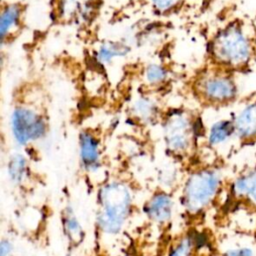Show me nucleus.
<instances>
[{
	"mask_svg": "<svg viewBox=\"0 0 256 256\" xmlns=\"http://www.w3.org/2000/svg\"><path fill=\"white\" fill-rule=\"evenodd\" d=\"M208 52L212 65L236 74L247 72L256 57L254 34L244 20L235 19L215 34Z\"/></svg>",
	"mask_w": 256,
	"mask_h": 256,
	"instance_id": "f257e3e1",
	"label": "nucleus"
},
{
	"mask_svg": "<svg viewBox=\"0 0 256 256\" xmlns=\"http://www.w3.org/2000/svg\"><path fill=\"white\" fill-rule=\"evenodd\" d=\"M96 225L107 236H116L124 229L133 207V192L122 180L105 182L97 192Z\"/></svg>",
	"mask_w": 256,
	"mask_h": 256,
	"instance_id": "f03ea898",
	"label": "nucleus"
},
{
	"mask_svg": "<svg viewBox=\"0 0 256 256\" xmlns=\"http://www.w3.org/2000/svg\"><path fill=\"white\" fill-rule=\"evenodd\" d=\"M223 172L216 166L201 167L191 172L186 178L181 204L189 215H199L219 200L226 187Z\"/></svg>",
	"mask_w": 256,
	"mask_h": 256,
	"instance_id": "7ed1b4c3",
	"label": "nucleus"
},
{
	"mask_svg": "<svg viewBox=\"0 0 256 256\" xmlns=\"http://www.w3.org/2000/svg\"><path fill=\"white\" fill-rule=\"evenodd\" d=\"M223 208L244 219L247 232L256 234V163L243 167L225 187Z\"/></svg>",
	"mask_w": 256,
	"mask_h": 256,
	"instance_id": "20e7f679",
	"label": "nucleus"
},
{
	"mask_svg": "<svg viewBox=\"0 0 256 256\" xmlns=\"http://www.w3.org/2000/svg\"><path fill=\"white\" fill-rule=\"evenodd\" d=\"M235 75L232 71L211 64L197 79L196 93L209 106H229L237 100L239 94Z\"/></svg>",
	"mask_w": 256,
	"mask_h": 256,
	"instance_id": "39448f33",
	"label": "nucleus"
},
{
	"mask_svg": "<svg viewBox=\"0 0 256 256\" xmlns=\"http://www.w3.org/2000/svg\"><path fill=\"white\" fill-rule=\"evenodd\" d=\"M197 122H193L189 116L181 111H176L167 117L164 134L167 148L176 155L187 153L193 146L197 135Z\"/></svg>",
	"mask_w": 256,
	"mask_h": 256,
	"instance_id": "423d86ee",
	"label": "nucleus"
},
{
	"mask_svg": "<svg viewBox=\"0 0 256 256\" xmlns=\"http://www.w3.org/2000/svg\"><path fill=\"white\" fill-rule=\"evenodd\" d=\"M12 134L20 145H27L41 139L46 133V122L36 110L18 106L13 110L11 117Z\"/></svg>",
	"mask_w": 256,
	"mask_h": 256,
	"instance_id": "0eeeda50",
	"label": "nucleus"
},
{
	"mask_svg": "<svg viewBox=\"0 0 256 256\" xmlns=\"http://www.w3.org/2000/svg\"><path fill=\"white\" fill-rule=\"evenodd\" d=\"M235 138L241 147L256 145V97L239 109L232 117Z\"/></svg>",
	"mask_w": 256,
	"mask_h": 256,
	"instance_id": "6e6552de",
	"label": "nucleus"
},
{
	"mask_svg": "<svg viewBox=\"0 0 256 256\" xmlns=\"http://www.w3.org/2000/svg\"><path fill=\"white\" fill-rule=\"evenodd\" d=\"M175 202L170 193L160 190L151 195L143 205V213L153 223L164 225L171 221Z\"/></svg>",
	"mask_w": 256,
	"mask_h": 256,
	"instance_id": "1a4fd4ad",
	"label": "nucleus"
},
{
	"mask_svg": "<svg viewBox=\"0 0 256 256\" xmlns=\"http://www.w3.org/2000/svg\"><path fill=\"white\" fill-rule=\"evenodd\" d=\"M79 155L85 171L93 173L101 166V151L97 138L90 132H82L79 136Z\"/></svg>",
	"mask_w": 256,
	"mask_h": 256,
	"instance_id": "9d476101",
	"label": "nucleus"
},
{
	"mask_svg": "<svg viewBox=\"0 0 256 256\" xmlns=\"http://www.w3.org/2000/svg\"><path fill=\"white\" fill-rule=\"evenodd\" d=\"M63 231L70 242L78 244L84 237V230L81 222L79 221L73 207L68 205L64 208L62 214Z\"/></svg>",
	"mask_w": 256,
	"mask_h": 256,
	"instance_id": "9b49d317",
	"label": "nucleus"
},
{
	"mask_svg": "<svg viewBox=\"0 0 256 256\" xmlns=\"http://www.w3.org/2000/svg\"><path fill=\"white\" fill-rule=\"evenodd\" d=\"M7 174L14 185L24 184L29 175L27 158L20 153L12 154L7 163Z\"/></svg>",
	"mask_w": 256,
	"mask_h": 256,
	"instance_id": "f8f14e48",
	"label": "nucleus"
},
{
	"mask_svg": "<svg viewBox=\"0 0 256 256\" xmlns=\"http://www.w3.org/2000/svg\"><path fill=\"white\" fill-rule=\"evenodd\" d=\"M21 14L22 8L19 4H9L3 8L0 18V34L2 42L18 26Z\"/></svg>",
	"mask_w": 256,
	"mask_h": 256,
	"instance_id": "ddd939ff",
	"label": "nucleus"
},
{
	"mask_svg": "<svg viewBox=\"0 0 256 256\" xmlns=\"http://www.w3.org/2000/svg\"><path fill=\"white\" fill-rule=\"evenodd\" d=\"M235 137V128L232 118L217 121L212 125L208 133V143L210 146H218Z\"/></svg>",
	"mask_w": 256,
	"mask_h": 256,
	"instance_id": "4468645a",
	"label": "nucleus"
},
{
	"mask_svg": "<svg viewBox=\"0 0 256 256\" xmlns=\"http://www.w3.org/2000/svg\"><path fill=\"white\" fill-rule=\"evenodd\" d=\"M61 14L68 19H84L92 12V0H61Z\"/></svg>",
	"mask_w": 256,
	"mask_h": 256,
	"instance_id": "2eb2a0df",
	"label": "nucleus"
},
{
	"mask_svg": "<svg viewBox=\"0 0 256 256\" xmlns=\"http://www.w3.org/2000/svg\"><path fill=\"white\" fill-rule=\"evenodd\" d=\"M196 251L189 233L179 237L169 247L165 256H196Z\"/></svg>",
	"mask_w": 256,
	"mask_h": 256,
	"instance_id": "dca6fc26",
	"label": "nucleus"
},
{
	"mask_svg": "<svg viewBox=\"0 0 256 256\" xmlns=\"http://www.w3.org/2000/svg\"><path fill=\"white\" fill-rule=\"evenodd\" d=\"M127 51H128V48L123 44H119V43L103 44L98 52V58L102 62H107L116 56H120L127 53Z\"/></svg>",
	"mask_w": 256,
	"mask_h": 256,
	"instance_id": "f3484780",
	"label": "nucleus"
},
{
	"mask_svg": "<svg viewBox=\"0 0 256 256\" xmlns=\"http://www.w3.org/2000/svg\"><path fill=\"white\" fill-rule=\"evenodd\" d=\"M133 110H134L135 115L138 118H140L144 121H147L154 116L156 107L153 104V102L150 101L149 99L142 98L135 102V104L133 106Z\"/></svg>",
	"mask_w": 256,
	"mask_h": 256,
	"instance_id": "a211bd4d",
	"label": "nucleus"
},
{
	"mask_svg": "<svg viewBox=\"0 0 256 256\" xmlns=\"http://www.w3.org/2000/svg\"><path fill=\"white\" fill-rule=\"evenodd\" d=\"M145 77L149 83L158 84L166 78V71L160 65L152 64L147 67L145 71Z\"/></svg>",
	"mask_w": 256,
	"mask_h": 256,
	"instance_id": "6ab92c4d",
	"label": "nucleus"
},
{
	"mask_svg": "<svg viewBox=\"0 0 256 256\" xmlns=\"http://www.w3.org/2000/svg\"><path fill=\"white\" fill-rule=\"evenodd\" d=\"M219 256H255V252L250 246H238L227 249Z\"/></svg>",
	"mask_w": 256,
	"mask_h": 256,
	"instance_id": "aec40b11",
	"label": "nucleus"
},
{
	"mask_svg": "<svg viewBox=\"0 0 256 256\" xmlns=\"http://www.w3.org/2000/svg\"><path fill=\"white\" fill-rule=\"evenodd\" d=\"M151 1L154 7L161 12H165L174 8L180 2V0H151Z\"/></svg>",
	"mask_w": 256,
	"mask_h": 256,
	"instance_id": "412c9836",
	"label": "nucleus"
},
{
	"mask_svg": "<svg viewBox=\"0 0 256 256\" xmlns=\"http://www.w3.org/2000/svg\"><path fill=\"white\" fill-rule=\"evenodd\" d=\"M14 250L13 243L8 238H3L0 242V256H11Z\"/></svg>",
	"mask_w": 256,
	"mask_h": 256,
	"instance_id": "4be33fe9",
	"label": "nucleus"
}]
</instances>
